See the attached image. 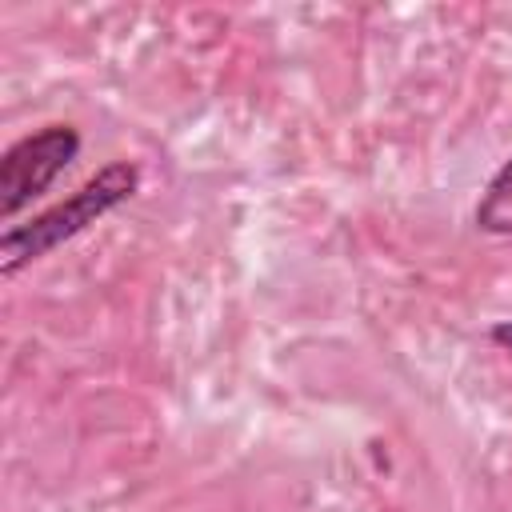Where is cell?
Listing matches in <instances>:
<instances>
[{"label":"cell","mask_w":512,"mask_h":512,"mask_svg":"<svg viewBox=\"0 0 512 512\" xmlns=\"http://www.w3.org/2000/svg\"><path fill=\"white\" fill-rule=\"evenodd\" d=\"M140 188V168L132 160H112L104 164L96 176H88L68 200L44 208L40 216L12 224L0 236V276H16L20 268H28L32 260L48 256L52 248H60L64 240L80 236L84 228H92L100 216H108L112 208H120L124 200H132Z\"/></svg>","instance_id":"obj_1"},{"label":"cell","mask_w":512,"mask_h":512,"mask_svg":"<svg viewBox=\"0 0 512 512\" xmlns=\"http://www.w3.org/2000/svg\"><path fill=\"white\" fill-rule=\"evenodd\" d=\"M80 132L72 124H48L32 136H20L0 156V216L12 220L20 208H28L48 184L76 160Z\"/></svg>","instance_id":"obj_2"},{"label":"cell","mask_w":512,"mask_h":512,"mask_svg":"<svg viewBox=\"0 0 512 512\" xmlns=\"http://www.w3.org/2000/svg\"><path fill=\"white\" fill-rule=\"evenodd\" d=\"M476 228L492 236H512V156L496 168L484 196L476 200Z\"/></svg>","instance_id":"obj_3"},{"label":"cell","mask_w":512,"mask_h":512,"mask_svg":"<svg viewBox=\"0 0 512 512\" xmlns=\"http://www.w3.org/2000/svg\"><path fill=\"white\" fill-rule=\"evenodd\" d=\"M492 340L508 352V360H512V320H500V324H492Z\"/></svg>","instance_id":"obj_4"}]
</instances>
